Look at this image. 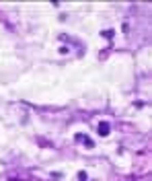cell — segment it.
<instances>
[{
  "mask_svg": "<svg viewBox=\"0 0 152 181\" xmlns=\"http://www.w3.org/2000/svg\"><path fill=\"white\" fill-rule=\"evenodd\" d=\"M76 140H78V142H84L88 148H93V146H95V144H93V140L88 138V136H84V134H76Z\"/></svg>",
  "mask_w": 152,
  "mask_h": 181,
  "instance_id": "1",
  "label": "cell"
},
{
  "mask_svg": "<svg viewBox=\"0 0 152 181\" xmlns=\"http://www.w3.org/2000/svg\"><path fill=\"white\" fill-rule=\"evenodd\" d=\"M99 134H101V136H107V134H109V124H107V122H103V124L99 126Z\"/></svg>",
  "mask_w": 152,
  "mask_h": 181,
  "instance_id": "2",
  "label": "cell"
}]
</instances>
